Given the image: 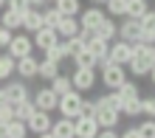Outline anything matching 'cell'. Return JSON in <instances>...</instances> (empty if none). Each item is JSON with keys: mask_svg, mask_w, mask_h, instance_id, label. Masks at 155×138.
Masks as SVG:
<instances>
[{"mask_svg": "<svg viewBox=\"0 0 155 138\" xmlns=\"http://www.w3.org/2000/svg\"><path fill=\"white\" fill-rule=\"evenodd\" d=\"M74 127H76V138H96V133H99L96 118H85V116L74 118Z\"/></svg>", "mask_w": 155, "mask_h": 138, "instance_id": "5bb4252c", "label": "cell"}, {"mask_svg": "<svg viewBox=\"0 0 155 138\" xmlns=\"http://www.w3.org/2000/svg\"><path fill=\"white\" fill-rule=\"evenodd\" d=\"M138 23H141V28H144V31H155V12L150 8V12L144 14V17H141Z\"/></svg>", "mask_w": 155, "mask_h": 138, "instance_id": "60d3db41", "label": "cell"}, {"mask_svg": "<svg viewBox=\"0 0 155 138\" xmlns=\"http://www.w3.org/2000/svg\"><path fill=\"white\" fill-rule=\"evenodd\" d=\"M12 37H14L12 31H8V28H3V25H0V48H6V45L12 42Z\"/></svg>", "mask_w": 155, "mask_h": 138, "instance_id": "b9f144b4", "label": "cell"}, {"mask_svg": "<svg viewBox=\"0 0 155 138\" xmlns=\"http://www.w3.org/2000/svg\"><path fill=\"white\" fill-rule=\"evenodd\" d=\"M54 3H57V0H48V6H54Z\"/></svg>", "mask_w": 155, "mask_h": 138, "instance_id": "816d5d0a", "label": "cell"}, {"mask_svg": "<svg viewBox=\"0 0 155 138\" xmlns=\"http://www.w3.org/2000/svg\"><path fill=\"white\" fill-rule=\"evenodd\" d=\"M31 51H34V42H31V37H28V34H14V37H12V42L6 45V54H8L14 62H17V59H23V57H31Z\"/></svg>", "mask_w": 155, "mask_h": 138, "instance_id": "277c9868", "label": "cell"}, {"mask_svg": "<svg viewBox=\"0 0 155 138\" xmlns=\"http://www.w3.org/2000/svg\"><path fill=\"white\" fill-rule=\"evenodd\" d=\"M104 8L102 6H90V8H85V12H79L76 14V20H79V28H87V31H96V25L104 20Z\"/></svg>", "mask_w": 155, "mask_h": 138, "instance_id": "52a82bcc", "label": "cell"}, {"mask_svg": "<svg viewBox=\"0 0 155 138\" xmlns=\"http://www.w3.org/2000/svg\"><path fill=\"white\" fill-rule=\"evenodd\" d=\"M79 116H85V118H93V116H96V102H87V99H82Z\"/></svg>", "mask_w": 155, "mask_h": 138, "instance_id": "ab89813d", "label": "cell"}, {"mask_svg": "<svg viewBox=\"0 0 155 138\" xmlns=\"http://www.w3.org/2000/svg\"><path fill=\"white\" fill-rule=\"evenodd\" d=\"M96 138H118V133H116V130H99Z\"/></svg>", "mask_w": 155, "mask_h": 138, "instance_id": "ee69618b", "label": "cell"}, {"mask_svg": "<svg viewBox=\"0 0 155 138\" xmlns=\"http://www.w3.org/2000/svg\"><path fill=\"white\" fill-rule=\"evenodd\" d=\"M40 14H42V25H48V28H57V25H59V20H62V14H59L54 6L40 8Z\"/></svg>", "mask_w": 155, "mask_h": 138, "instance_id": "4dcf8cb0", "label": "cell"}, {"mask_svg": "<svg viewBox=\"0 0 155 138\" xmlns=\"http://www.w3.org/2000/svg\"><path fill=\"white\" fill-rule=\"evenodd\" d=\"M71 85H74V90H79V93L90 90L96 85V68H74V73H71Z\"/></svg>", "mask_w": 155, "mask_h": 138, "instance_id": "8992f818", "label": "cell"}, {"mask_svg": "<svg viewBox=\"0 0 155 138\" xmlns=\"http://www.w3.org/2000/svg\"><path fill=\"white\" fill-rule=\"evenodd\" d=\"M42 54H45V59H48V62H57V65H59L62 59H68V57H65V42H62V40H59L57 45H51V48H45Z\"/></svg>", "mask_w": 155, "mask_h": 138, "instance_id": "1f68e13d", "label": "cell"}, {"mask_svg": "<svg viewBox=\"0 0 155 138\" xmlns=\"http://www.w3.org/2000/svg\"><path fill=\"white\" fill-rule=\"evenodd\" d=\"M124 71H127V73H133V76H150V65H147L141 57H133V59L124 65Z\"/></svg>", "mask_w": 155, "mask_h": 138, "instance_id": "d4e9b609", "label": "cell"}, {"mask_svg": "<svg viewBox=\"0 0 155 138\" xmlns=\"http://www.w3.org/2000/svg\"><path fill=\"white\" fill-rule=\"evenodd\" d=\"M71 59H74V68H96V65H99L96 57H93L87 48H82V51H79V54H74Z\"/></svg>", "mask_w": 155, "mask_h": 138, "instance_id": "484cf974", "label": "cell"}, {"mask_svg": "<svg viewBox=\"0 0 155 138\" xmlns=\"http://www.w3.org/2000/svg\"><path fill=\"white\" fill-rule=\"evenodd\" d=\"M12 73H14V59L8 54H0V82H6Z\"/></svg>", "mask_w": 155, "mask_h": 138, "instance_id": "836d02e7", "label": "cell"}, {"mask_svg": "<svg viewBox=\"0 0 155 138\" xmlns=\"http://www.w3.org/2000/svg\"><path fill=\"white\" fill-rule=\"evenodd\" d=\"M8 121H14V107L12 104H0V127H6Z\"/></svg>", "mask_w": 155, "mask_h": 138, "instance_id": "74e56055", "label": "cell"}, {"mask_svg": "<svg viewBox=\"0 0 155 138\" xmlns=\"http://www.w3.org/2000/svg\"><path fill=\"white\" fill-rule=\"evenodd\" d=\"M51 124H54V118L51 113H42V110H34V116L25 121V127L34 133V135H42V133H51Z\"/></svg>", "mask_w": 155, "mask_h": 138, "instance_id": "9c48e42d", "label": "cell"}, {"mask_svg": "<svg viewBox=\"0 0 155 138\" xmlns=\"http://www.w3.org/2000/svg\"><path fill=\"white\" fill-rule=\"evenodd\" d=\"M96 102V124H99V130H116L118 121H121V113H116V110L107 104V96H99L93 99Z\"/></svg>", "mask_w": 155, "mask_h": 138, "instance_id": "6da1fadb", "label": "cell"}, {"mask_svg": "<svg viewBox=\"0 0 155 138\" xmlns=\"http://www.w3.org/2000/svg\"><path fill=\"white\" fill-rule=\"evenodd\" d=\"M133 51H135V57H141L147 65L152 68L155 65V45H144V42H133Z\"/></svg>", "mask_w": 155, "mask_h": 138, "instance_id": "83f0119b", "label": "cell"}, {"mask_svg": "<svg viewBox=\"0 0 155 138\" xmlns=\"http://www.w3.org/2000/svg\"><path fill=\"white\" fill-rule=\"evenodd\" d=\"M118 138H141V133H138V127H127Z\"/></svg>", "mask_w": 155, "mask_h": 138, "instance_id": "7bdbcfd3", "label": "cell"}, {"mask_svg": "<svg viewBox=\"0 0 155 138\" xmlns=\"http://www.w3.org/2000/svg\"><path fill=\"white\" fill-rule=\"evenodd\" d=\"M116 90H118V96H121V102H133V99L141 96V90H138V85H135V82H124V85L116 87Z\"/></svg>", "mask_w": 155, "mask_h": 138, "instance_id": "d6a6232c", "label": "cell"}, {"mask_svg": "<svg viewBox=\"0 0 155 138\" xmlns=\"http://www.w3.org/2000/svg\"><path fill=\"white\" fill-rule=\"evenodd\" d=\"M150 79H152V85H155V65L150 68Z\"/></svg>", "mask_w": 155, "mask_h": 138, "instance_id": "7dc6e473", "label": "cell"}, {"mask_svg": "<svg viewBox=\"0 0 155 138\" xmlns=\"http://www.w3.org/2000/svg\"><path fill=\"white\" fill-rule=\"evenodd\" d=\"M20 23H23V14L12 12V8H3V12H0V25H3V28L14 31V28H20Z\"/></svg>", "mask_w": 155, "mask_h": 138, "instance_id": "7402d4cb", "label": "cell"}, {"mask_svg": "<svg viewBox=\"0 0 155 138\" xmlns=\"http://www.w3.org/2000/svg\"><path fill=\"white\" fill-rule=\"evenodd\" d=\"M138 37H141V23H138V20L124 17V20L118 23V40H124V42H138Z\"/></svg>", "mask_w": 155, "mask_h": 138, "instance_id": "30bf717a", "label": "cell"}, {"mask_svg": "<svg viewBox=\"0 0 155 138\" xmlns=\"http://www.w3.org/2000/svg\"><path fill=\"white\" fill-rule=\"evenodd\" d=\"M147 12H150V0H127V14H124V17L141 20Z\"/></svg>", "mask_w": 155, "mask_h": 138, "instance_id": "ffe728a7", "label": "cell"}, {"mask_svg": "<svg viewBox=\"0 0 155 138\" xmlns=\"http://www.w3.org/2000/svg\"><path fill=\"white\" fill-rule=\"evenodd\" d=\"M79 107H82V93L79 90H71V93L59 96L57 110L62 113V118H79Z\"/></svg>", "mask_w": 155, "mask_h": 138, "instance_id": "5b68a950", "label": "cell"}, {"mask_svg": "<svg viewBox=\"0 0 155 138\" xmlns=\"http://www.w3.org/2000/svg\"><path fill=\"white\" fill-rule=\"evenodd\" d=\"M37 138H54V135H51V133H42V135H37Z\"/></svg>", "mask_w": 155, "mask_h": 138, "instance_id": "681fc988", "label": "cell"}, {"mask_svg": "<svg viewBox=\"0 0 155 138\" xmlns=\"http://www.w3.org/2000/svg\"><path fill=\"white\" fill-rule=\"evenodd\" d=\"M34 48H40V51H45V48H51V45H57L59 42V34L54 31V28H48V25H42V28L34 34Z\"/></svg>", "mask_w": 155, "mask_h": 138, "instance_id": "8fae6325", "label": "cell"}, {"mask_svg": "<svg viewBox=\"0 0 155 138\" xmlns=\"http://www.w3.org/2000/svg\"><path fill=\"white\" fill-rule=\"evenodd\" d=\"M48 87H51L57 96H65V93H71V90H74V85H71V76H62V73L51 79V85H48Z\"/></svg>", "mask_w": 155, "mask_h": 138, "instance_id": "4316f807", "label": "cell"}, {"mask_svg": "<svg viewBox=\"0 0 155 138\" xmlns=\"http://www.w3.org/2000/svg\"><path fill=\"white\" fill-rule=\"evenodd\" d=\"M0 104H8L6 102V87H0Z\"/></svg>", "mask_w": 155, "mask_h": 138, "instance_id": "bcb514c9", "label": "cell"}, {"mask_svg": "<svg viewBox=\"0 0 155 138\" xmlns=\"http://www.w3.org/2000/svg\"><path fill=\"white\" fill-rule=\"evenodd\" d=\"M90 3H93V6H104L107 0H90Z\"/></svg>", "mask_w": 155, "mask_h": 138, "instance_id": "c3c4849f", "label": "cell"}, {"mask_svg": "<svg viewBox=\"0 0 155 138\" xmlns=\"http://www.w3.org/2000/svg\"><path fill=\"white\" fill-rule=\"evenodd\" d=\"M54 31L59 34V40H71V37L79 34V20H76V17H62L59 25H57Z\"/></svg>", "mask_w": 155, "mask_h": 138, "instance_id": "ac0fdd59", "label": "cell"}, {"mask_svg": "<svg viewBox=\"0 0 155 138\" xmlns=\"http://www.w3.org/2000/svg\"><path fill=\"white\" fill-rule=\"evenodd\" d=\"M6 8H12V12H17V14H25L28 12V0H6Z\"/></svg>", "mask_w": 155, "mask_h": 138, "instance_id": "8d00e7d4", "label": "cell"}, {"mask_svg": "<svg viewBox=\"0 0 155 138\" xmlns=\"http://www.w3.org/2000/svg\"><path fill=\"white\" fill-rule=\"evenodd\" d=\"M28 6L31 8H45V6H48V0H28Z\"/></svg>", "mask_w": 155, "mask_h": 138, "instance_id": "f6af8a7d", "label": "cell"}, {"mask_svg": "<svg viewBox=\"0 0 155 138\" xmlns=\"http://www.w3.org/2000/svg\"><path fill=\"white\" fill-rule=\"evenodd\" d=\"M102 82H104V87L107 90H116V87H121L124 82H127V71L121 65H113V62H102Z\"/></svg>", "mask_w": 155, "mask_h": 138, "instance_id": "7a4b0ae2", "label": "cell"}, {"mask_svg": "<svg viewBox=\"0 0 155 138\" xmlns=\"http://www.w3.org/2000/svg\"><path fill=\"white\" fill-rule=\"evenodd\" d=\"M34 107L37 110H42V113H54V110H57V102H59V96L54 93L51 87H40L37 93H34Z\"/></svg>", "mask_w": 155, "mask_h": 138, "instance_id": "ba28073f", "label": "cell"}, {"mask_svg": "<svg viewBox=\"0 0 155 138\" xmlns=\"http://www.w3.org/2000/svg\"><path fill=\"white\" fill-rule=\"evenodd\" d=\"M51 135L54 138H76L74 118H57V121L51 124Z\"/></svg>", "mask_w": 155, "mask_h": 138, "instance_id": "2e32d148", "label": "cell"}, {"mask_svg": "<svg viewBox=\"0 0 155 138\" xmlns=\"http://www.w3.org/2000/svg\"><path fill=\"white\" fill-rule=\"evenodd\" d=\"M37 76H40V79H45V82H51L54 76H59V65H57V62L42 59L40 65H37Z\"/></svg>", "mask_w": 155, "mask_h": 138, "instance_id": "f1b7e54d", "label": "cell"}, {"mask_svg": "<svg viewBox=\"0 0 155 138\" xmlns=\"http://www.w3.org/2000/svg\"><path fill=\"white\" fill-rule=\"evenodd\" d=\"M28 96V87H25V82H8L6 85V102L8 104H17V102H25Z\"/></svg>", "mask_w": 155, "mask_h": 138, "instance_id": "4fadbf2b", "label": "cell"}, {"mask_svg": "<svg viewBox=\"0 0 155 138\" xmlns=\"http://www.w3.org/2000/svg\"><path fill=\"white\" fill-rule=\"evenodd\" d=\"M107 17H124L127 14V0H107L102 6Z\"/></svg>", "mask_w": 155, "mask_h": 138, "instance_id": "f546056e", "label": "cell"}, {"mask_svg": "<svg viewBox=\"0 0 155 138\" xmlns=\"http://www.w3.org/2000/svg\"><path fill=\"white\" fill-rule=\"evenodd\" d=\"M138 133H141V138H155V118L141 121V124H138Z\"/></svg>", "mask_w": 155, "mask_h": 138, "instance_id": "d590c367", "label": "cell"}, {"mask_svg": "<svg viewBox=\"0 0 155 138\" xmlns=\"http://www.w3.org/2000/svg\"><path fill=\"white\" fill-rule=\"evenodd\" d=\"M12 107H14V118H17V121H28V118L34 116V110H37L31 99H25V102H17V104H12Z\"/></svg>", "mask_w": 155, "mask_h": 138, "instance_id": "603a6c76", "label": "cell"}, {"mask_svg": "<svg viewBox=\"0 0 155 138\" xmlns=\"http://www.w3.org/2000/svg\"><path fill=\"white\" fill-rule=\"evenodd\" d=\"M85 48L96 57L99 65H102V62H107V54H110V42H104V40H99V37H93V40H90ZM99 65H96V68H99Z\"/></svg>", "mask_w": 155, "mask_h": 138, "instance_id": "e0dca14e", "label": "cell"}, {"mask_svg": "<svg viewBox=\"0 0 155 138\" xmlns=\"http://www.w3.org/2000/svg\"><path fill=\"white\" fill-rule=\"evenodd\" d=\"M54 8H57L62 17H76V14L82 12V3H79V0H57Z\"/></svg>", "mask_w": 155, "mask_h": 138, "instance_id": "44dd1931", "label": "cell"}, {"mask_svg": "<svg viewBox=\"0 0 155 138\" xmlns=\"http://www.w3.org/2000/svg\"><path fill=\"white\" fill-rule=\"evenodd\" d=\"M93 34L99 37V40H104V42H113L116 37H118V23H116V17H104V20L96 25Z\"/></svg>", "mask_w": 155, "mask_h": 138, "instance_id": "7c38bea8", "label": "cell"}, {"mask_svg": "<svg viewBox=\"0 0 155 138\" xmlns=\"http://www.w3.org/2000/svg\"><path fill=\"white\" fill-rule=\"evenodd\" d=\"M3 133H6V138H28V127H25V121H8L6 127H3Z\"/></svg>", "mask_w": 155, "mask_h": 138, "instance_id": "cb8c5ba5", "label": "cell"}, {"mask_svg": "<svg viewBox=\"0 0 155 138\" xmlns=\"http://www.w3.org/2000/svg\"><path fill=\"white\" fill-rule=\"evenodd\" d=\"M152 104H155V96H152Z\"/></svg>", "mask_w": 155, "mask_h": 138, "instance_id": "f5cc1de1", "label": "cell"}, {"mask_svg": "<svg viewBox=\"0 0 155 138\" xmlns=\"http://www.w3.org/2000/svg\"><path fill=\"white\" fill-rule=\"evenodd\" d=\"M20 28L31 31V34H37V31L42 28V14H40V8H28V12L23 14V23H20Z\"/></svg>", "mask_w": 155, "mask_h": 138, "instance_id": "d6986e66", "label": "cell"}, {"mask_svg": "<svg viewBox=\"0 0 155 138\" xmlns=\"http://www.w3.org/2000/svg\"><path fill=\"white\" fill-rule=\"evenodd\" d=\"M135 57V51H133V42H124V40H116L110 42V54H107V62H113V65H127V62H130Z\"/></svg>", "mask_w": 155, "mask_h": 138, "instance_id": "3957f363", "label": "cell"}, {"mask_svg": "<svg viewBox=\"0 0 155 138\" xmlns=\"http://www.w3.org/2000/svg\"><path fill=\"white\" fill-rule=\"evenodd\" d=\"M141 116L155 118V104H152V96H141Z\"/></svg>", "mask_w": 155, "mask_h": 138, "instance_id": "f35d334b", "label": "cell"}, {"mask_svg": "<svg viewBox=\"0 0 155 138\" xmlns=\"http://www.w3.org/2000/svg\"><path fill=\"white\" fill-rule=\"evenodd\" d=\"M37 65H40V62L34 59V57H23V59L14 62V73H20L23 82L25 79H37Z\"/></svg>", "mask_w": 155, "mask_h": 138, "instance_id": "9a60e30c", "label": "cell"}, {"mask_svg": "<svg viewBox=\"0 0 155 138\" xmlns=\"http://www.w3.org/2000/svg\"><path fill=\"white\" fill-rule=\"evenodd\" d=\"M3 8H6V0H0V12H3Z\"/></svg>", "mask_w": 155, "mask_h": 138, "instance_id": "f907efd6", "label": "cell"}, {"mask_svg": "<svg viewBox=\"0 0 155 138\" xmlns=\"http://www.w3.org/2000/svg\"><path fill=\"white\" fill-rule=\"evenodd\" d=\"M121 116H130V118L141 116V96H138V99H133V102H124V107H121Z\"/></svg>", "mask_w": 155, "mask_h": 138, "instance_id": "e575fe53", "label": "cell"}]
</instances>
